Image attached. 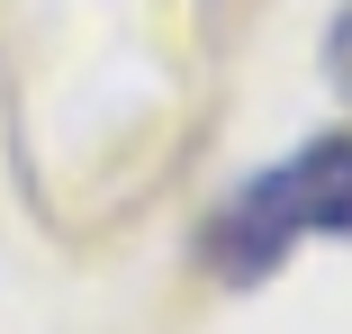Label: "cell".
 <instances>
[{
  "instance_id": "2",
  "label": "cell",
  "mask_w": 352,
  "mask_h": 334,
  "mask_svg": "<svg viewBox=\"0 0 352 334\" xmlns=\"http://www.w3.org/2000/svg\"><path fill=\"white\" fill-rule=\"evenodd\" d=\"M325 82L352 100V0H343V10H334V27H325Z\"/></svg>"
},
{
  "instance_id": "1",
  "label": "cell",
  "mask_w": 352,
  "mask_h": 334,
  "mask_svg": "<svg viewBox=\"0 0 352 334\" xmlns=\"http://www.w3.org/2000/svg\"><path fill=\"white\" fill-rule=\"evenodd\" d=\"M307 235H352V126L307 136L289 163L253 172L226 208L208 217L199 253H208V271H217L226 289H253V280H271Z\"/></svg>"
}]
</instances>
